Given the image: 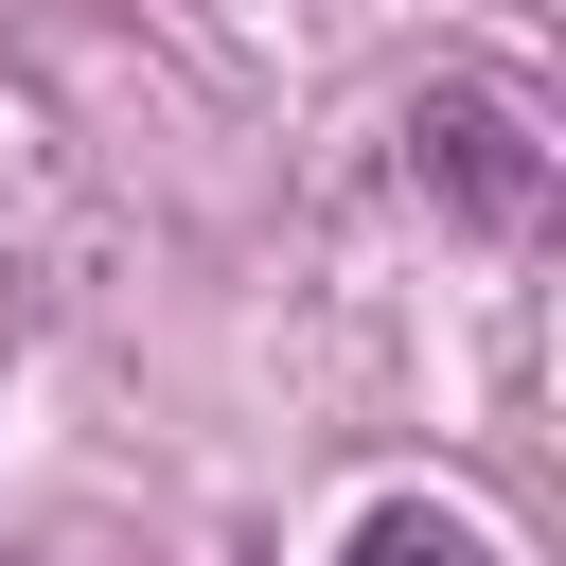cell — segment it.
<instances>
[{"instance_id": "2", "label": "cell", "mask_w": 566, "mask_h": 566, "mask_svg": "<svg viewBox=\"0 0 566 566\" xmlns=\"http://www.w3.org/2000/svg\"><path fill=\"white\" fill-rule=\"evenodd\" d=\"M336 566H478V531L460 513H424V495H389V513H354V548Z\"/></svg>"}, {"instance_id": "1", "label": "cell", "mask_w": 566, "mask_h": 566, "mask_svg": "<svg viewBox=\"0 0 566 566\" xmlns=\"http://www.w3.org/2000/svg\"><path fill=\"white\" fill-rule=\"evenodd\" d=\"M407 142H424V177H442V195H460L478 230H531L548 159H531V124H513L495 88H424V124H407Z\"/></svg>"}]
</instances>
